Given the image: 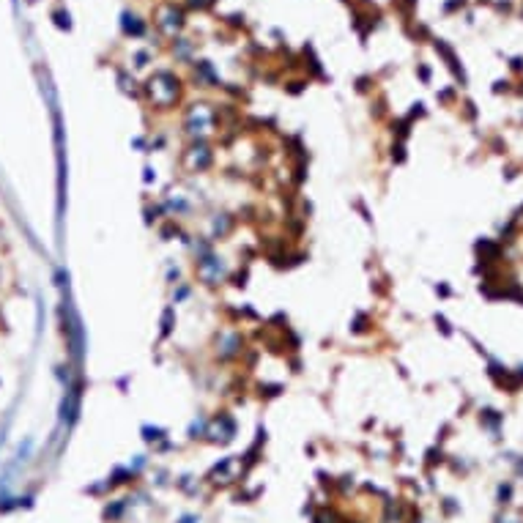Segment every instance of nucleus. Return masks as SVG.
Segmentation results:
<instances>
[{
  "label": "nucleus",
  "instance_id": "f257e3e1",
  "mask_svg": "<svg viewBox=\"0 0 523 523\" xmlns=\"http://www.w3.org/2000/svg\"><path fill=\"white\" fill-rule=\"evenodd\" d=\"M211 159H214V153L209 151L206 143H194L192 148L184 153V165H186L189 173H200V170H206V167H211Z\"/></svg>",
  "mask_w": 523,
  "mask_h": 523
},
{
  "label": "nucleus",
  "instance_id": "f03ea898",
  "mask_svg": "<svg viewBox=\"0 0 523 523\" xmlns=\"http://www.w3.org/2000/svg\"><path fill=\"white\" fill-rule=\"evenodd\" d=\"M222 337H225V343H222V348H217V356H222V359L238 356V351H241V337L238 334L227 332V334H222Z\"/></svg>",
  "mask_w": 523,
  "mask_h": 523
},
{
  "label": "nucleus",
  "instance_id": "7ed1b4c3",
  "mask_svg": "<svg viewBox=\"0 0 523 523\" xmlns=\"http://www.w3.org/2000/svg\"><path fill=\"white\" fill-rule=\"evenodd\" d=\"M170 318H173V310H165V318H162V334L170 332Z\"/></svg>",
  "mask_w": 523,
  "mask_h": 523
}]
</instances>
